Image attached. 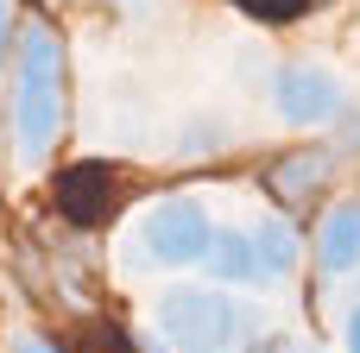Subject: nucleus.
Instances as JSON below:
<instances>
[{
    "instance_id": "1",
    "label": "nucleus",
    "mask_w": 360,
    "mask_h": 353,
    "mask_svg": "<svg viewBox=\"0 0 360 353\" xmlns=\"http://www.w3.org/2000/svg\"><path fill=\"white\" fill-rule=\"evenodd\" d=\"M13 101H6V139L19 164H44L57 152V133L70 120V51L51 19H25L13 32Z\"/></svg>"
},
{
    "instance_id": "8",
    "label": "nucleus",
    "mask_w": 360,
    "mask_h": 353,
    "mask_svg": "<svg viewBox=\"0 0 360 353\" xmlns=\"http://www.w3.org/2000/svg\"><path fill=\"white\" fill-rule=\"evenodd\" d=\"M316 265H323V278L360 272V196L335 202L323 215V227H316Z\"/></svg>"
},
{
    "instance_id": "12",
    "label": "nucleus",
    "mask_w": 360,
    "mask_h": 353,
    "mask_svg": "<svg viewBox=\"0 0 360 353\" xmlns=\"http://www.w3.org/2000/svg\"><path fill=\"white\" fill-rule=\"evenodd\" d=\"M6 353H63V347H57L51 335H13V341H6Z\"/></svg>"
},
{
    "instance_id": "2",
    "label": "nucleus",
    "mask_w": 360,
    "mask_h": 353,
    "mask_svg": "<svg viewBox=\"0 0 360 353\" xmlns=\"http://www.w3.org/2000/svg\"><path fill=\"white\" fill-rule=\"evenodd\" d=\"M158 335L171 353H234L253 335V309L221 284H190L158 297Z\"/></svg>"
},
{
    "instance_id": "7",
    "label": "nucleus",
    "mask_w": 360,
    "mask_h": 353,
    "mask_svg": "<svg viewBox=\"0 0 360 353\" xmlns=\"http://www.w3.org/2000/svg\"><path fill=\"white\" fill-rule=\"evenodd\" d=\"M253 259H259V284H285L304 259V234L285 208H266L253 221Z\"/></svg>"
},
{
    "instance_id": "13",
    "label": "nucleus",
    "mask_w": 360,
    "mask_h": 353,
    "mask_svg": "<svg viewBox=\"0 0 360 353\" xmlns=\"http://www.w3.org/2000/svg\"><path fill=\"white\" fill-rule=\"evenodd\" d=\"M342 347H348V353H360V303L348 309V322H342Z\"/></svg>"
},
{
    "instance_id": "9",
    "label": "nucleus",
    "mask_w": 360,
    "mask_h": 353,
    "mask_svg": "<svg viewBox=\"0 0 360 353\" xmlns=\"http://www.w3.org/2000/svg\"><path fill=\"white\" fill-rule=\"evenodd\" d=\"M202 272H209V284H221V291L259 284V259H253V227H215V240H209V253H202Z\"/></svg>"
},
{
    "instance_id": "14",
    "label": "nucleus",
    "mask_w": 360,
    "mask_h": 353,
    "mask_svg": "<svg viewBox=\"0 0 360 353\" xmlns=\"http://www.w3.org/2000/svg\"><path fill=\"white\" fill-rule=\"evenodd\" d=\"M6 51H13V6L0 0V57H6Z\"/></svg>"
},
{
    "instance_id": "6",
    "label": "nucleus",
    "mask_w": 360,
    "mask_h": 353,
    "mask_svg": "<svg viewBox=\"0 0 360 353\" xmlns=\"http://www.w3.org/2000/svg\"><path fill=\"white\" fill-rule=\"evenodd\" d=\"M329 171H335V152H329V145H297V152H278L259 183H266V196L291 215L297 202H310V196L329 183Z\"/></svg>"
},
{
    "instance_id": "11",
    "label": "nucleus",
    "mask_w": 360,
    "mask_h": 353,
    "mask_svg": "<svg viewBox=\"0 0 360 353\" xmlns=\"http://www.w3.org/2000/svg\"><path fill=\"white\" fill-rule=\"evenodd\" d=\"M221 139H228V126L202 120V126H190V133L177 139V158H209V145H221Z\"/></svg>"
},
{
    "instance_id": "10",
    "label": "nucleus",
    "mask_w": 360,
    "mask_h": 353,
    "mask_svg": "<svg viewBox=\"0 0 360 353\" xmlns=\"http://www.w3.org/2000/svg\"><path fill=\"white\" fill-rule=\"evenodd\" d=\"M247 19H259V25H297V19H310V6L316 0H234Z\"/></svg>"
},
{
    "instance_id": "5",
    "label": "nucleus",
    "mask_w": 360,
    "mask_h": 353,
    "mask_svg": "<svg viewBox=\"0 0 360 353\" xmlns=\"http://www.w3.org/2000/svg\"><path fill=\"white\" fill-rule=\"evenodd\" d=\"M114 202H120L114 171L95 164V158H82V164H70V171L57 177V215H63L70 227H101V221L114 215Z\"/></svg>"
},
{
    "instance_id": "3",
    "label": "nucleus",
    "mask_w": 360,
    "mask_h": 353,
    "mask_svg": "<svg viewBox=\"0 0 360 353\" xmlns=\"http://www.w3.org/2000/svg\"><path fill=\"white\" fill-rule=\"evenodd\" d=\"M209 240H215L209 208L196 196H165V202H152L139 215L127 265H139V272H184V265H202Z\"/></svg>"
},
{
    "instance_id": "4",
    "label": "nucleus",
    "mask_w": 360,
    "mask_h": 353,
    "mask_svg": "<svg viewBox=\"0 0 360 353\" xmlns=\"http://www.w3.org/2000/svg\"><path fill=\"white\" fill-rule=\"evenodd\" d=\"M272 114L297 133L310 126H335L348 114V95H342V76L323 69V63H278L272 69Z\"/></svg>"
}]
</instances>
